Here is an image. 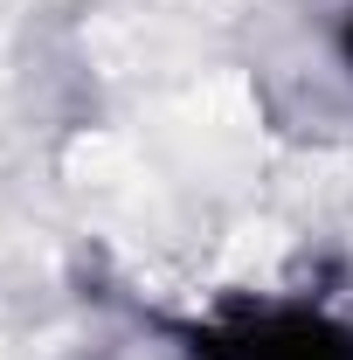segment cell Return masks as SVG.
Listing matches in <instances>:
<instances>
[{
    "label": "cell",
    "mask_w": 353,
    "mask_h": 360,
    "mask_svg": "<svg viewBox=\"0 0 353 360\" xmlns=\"http://www.w3.org/2000/svg\"><path fill=\"white\" fill-rule=\"evenodd\" d=\"M194 360H353V319L319 305H243L187 333Z\"/></svg>",
    "instance_id": "6da1fadb"
}]
</instances>
